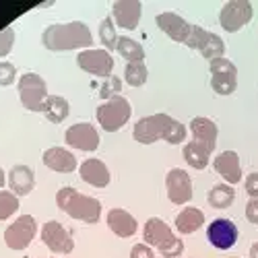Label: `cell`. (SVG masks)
I'll use <instances>...</instances> for the list:
<instances>
[{
    "instance_id": "6da1fadb",
    "label": "cell",
    "mask_w": 258,
    "mask_h": 258,
    "mask_svg": "<svg viewBox=\"0 0 258 258\" xmlns=\"http://www.w3.org/2000/svg\"><path fill=\"white\" fill-rule=\"evenodd\" d=\"M135 141L141 145H151L159 139L167 141L169 145H178L186 139V128L178 120L167 114H153L145 116L135 124Z\"/></svg>"
},
{
    "instance_id": "7a4b0ae2",
    "label": "cell",
    "mask_w": 258,
    "mask_h": 258,
    "mask_svg": "<svg viewBox=\"0 0 258 258\" xmlns=\"http://www.w3.org/2000/svg\"><path fill=\"white\" fill-rule=\"evenodd\" d=\"M41 44L52 52L89 48L93 44V35L89 31V27L85 23H81V21L54 23L44 31V35H41Z\"/></svg>"
},
{
    "instance_id": "3957f363",
    "label": "cell",
    "mask_w": 258,
    "mask_h": 258,
    "mask_svg": "<svg viewBox=\"0 0 258 258\" xmlns=\"http://www.w3.org/2000/svg\"><path fill=\"white\" fill-rule=\"evenodd\" d=\"M56 205L60 211H64L73 219L85 221V223H97L101 215V203L93 197H85L73 186H62L56 192Z\"/></svg>"
},
{
    "instance_id": "277c9868",
    "label": "cell",
    "mask_w": 258,
    "mask_h": 258,
    "mask_svg": "<svg viewBox=\"0 0 258 258\" xmlns=\"http://www.w3.org/2000/svg\"><path fill=\"white\" fill-rule=\"evenodd\" d=\"M143 238H145L147 246L157 248L159 254L165 258H174V256H180L184 252L182 240H178L174 235V231L169 229V225L165 221H161L159 217H151L145 223Z\"/></svg>"
},
{
    "instance_id": "5b68a950",
    "label": "cell",
    "mask_w": 258,
    "mask_h": 258,
    "mask_svg": "<svg viewBox=\"0 0 258 258\" xmlns=\"http://www.w3.org/2000/svg\"><path fill=\"white\" fill-rule=\"evenodd\" d=\"M131 116H133V105L122 95L107 99L97 107V122L101 124L105 133H118L131 120Z\"/></svg>"
},
{
    "instance_id": "8992f818",
    "label": "cell",
    "mask_w": 258,
    "mask_h": 258,
    "mask_svg": "<svg viewBox=\"0 0 258 258\" xmlns=\"http://www.w3.org/2000/svg\"><path fill=\"white\" fill-rule=\"evenodd\" d=\"M19 97L29 112H44V103L48 99L46 81L35 73H25L19 79Z\"/></svg>"
},
{
    "instance_id": "52a82bcc",
    "label": "cell",
    "mask_w": 258,
    "mask_h": 258,
    "mask_svg": "<svg viewBox=\"0 0 258 258\" xmlns=\"http://www.w3.org/2000/svg\"><path fill=\"white\" fill-rule=\"evenodd\" d=\"M211 69V87L219 95H231L238 87V69L227 58H217L209 62Z\"/></svg>"
},
{
    "instance_id": "ba28073f",
    "label": "cell",
    "mask_w": 258,
    "mask_h": 258,
    "mask_svg": "<svg viewBox=\"0 0 258 258\" xmlns=\"http://www.w3.org/2000/svg\"><path fill=\"white\" fill-rule=\"evenodd\" d=\"M252 5L246 3V0H229L221 7V13H219V23L225 31L229 33H235L240 31L246 23H250L252 19Z\"/></svg>"
},
{
    "instance_id": "9c48e42d",
    "label": "cell",
    "mask_w": 258,
    "mask_h": 258,
    "mask_svg": "<svg viewBox=\"0 0 258 258\" xmlns=\"http://www.w3.org/2000/svg\"><path fill=\"white\" fill-rule=\"evenodd\" d=\"M35 231H37L35 219L31 215H21L15 223H11L5 229V244L11 250H25L31 244Z\"/></svg>"
},
{
    "instance_id": "30bf717a",
    "label": "cell",
    "mask_w": 258,
    "mask_h": 258,
    "mask_svg": "<svg viewBox=\"0 0 258 258\" xmlns=\"http://www.w3.org/2000/svg\"><path fill=\"white\" fill-rule=\"evenodd\" d=\"M188 48L199 50V52L203 54V58H207L209 62L225 56L223 39H221L217 33L207 31V29H203V27H199V25H195V33H192V37H190V41H188Z\"/></svg>"
},
{
    "instance_id": "8fae6325",
    "label": "cell",
    "mask_w": 258,
    "mask_h": 258,
    "mask_svg": "<svg viewBox=\"0 0 258 258\" xmlns=\"http://www.w3.org/2000/svg\"><path fill=\"white\" fill-rule=\"evenodd\" d=\"M77 64L89 75L95 77H112L114 71V58L107 50H83L77 56Z\"/></svg>"
},
{
    "instance_id": "7c38bea8",
    "label": "cell",
    "mask_w": 258,
    "mask_h": 258,
    "mask_svg": "<svg viewBox=\"0 0 258 258\" xmlns=\"http://www.w3.org/2000/svg\"><path fill=\"white\" fill-rule=\"evenodd\" d=\"M207 240L217 250H229L235 246V242H238V227H235V223L231 219L217 217L209 223Z\"/></svg>"
},
{
    "instance_id": "4fadbf2b",
    "label": "cell",
    "mask_w": 258,
    "mask_h": 258,
    "mask_svg": "<svg viewBox=\"0 0 258 258\" xmlns=\"http://www.w3.org/2000/svg\"><path fill=\"white\" fill-rule=\"evenodd\" d=\"M155 23H157V27L163 33H167L169 39L178 41V44H186L188 46L192 33H195V25H190L188 21H184L176 13H161V15H157Z\"/></svg>"
},
{
    "instance_id": "5bb4252c",
    "label": "cell",
    "mask_w": 258,
    "mask_h": 258,
    "mask_svg": "<svg viewBox=\"0 0 258 258\" xmlns=\"http://www.w3.org/2000/svg\"><path fill=\"white\" fill-rule=\"evenodd\" d=\"M165 186H167V199L174 205H186L192 201V180L190 174H186L184 169L180 167L169 169Z\"/></svg>"
},
{
    "instance_id": "9a60e30c",
    "label": "cell",
    "mask_w": 258,
    "mask_h": 258,
    "mask_svg": "<svg viewBox=\"0 0 258 258\" xmlns=\"http://www.w3.org/2000/svg\"><path fill=\"white\" fill-rule=\"evenodd\" d=\"M69 147H75L79 151H95L99 147V133L95 131V126L89 122H79L73 124L67 135H64Z\"/></svg>"
},
{
    "instance_id": "2e32d148",
    "label": "cell",
    "mask_w": 258,
    "mask_h": 258,
    "mask_svg": "<svg viewBox=\"0 0 258 258\" xmlns=\"http://www.w3.org/2000/svg\"><path fill=\"white\" fill-rule=\"evenodd\" d=\"M41 240L54 254H71L75 250V240L67 227H62L58 221H48L41 229Z\"/></svg>"
},
{
    "instance_id": "e0dca14e",
    "label": "cell",
    "mask_w": 258,
    "mask_h": 258,
    "mask_svg": "<svg viewBox=\"0 0 258 258\" xmlns=\"http://www.w3.org/2000/svg\"><path fill=\"white\" fill-rule=\"evenodd\" d=\"M213 167L215 171L225 180V184L233 186L242 182V165H240V157L235 151H223L215 157L213 161Z\"/></svg>"
},
{
    "instance_id": "ac0fdd59",
    "label": "cell",
    "mask_w": 258,
    "mask_h": 258,
    "mask_svg": "<svg viewBox=\"0 0 258 258\" xmlns=\"http://www.w3.org/2000/svg\"><path fill=\"white\" fill-rule=\"evenodd\" d=\"M112 17L118 27L133 31L141 21V3L139 0H118L112 7Z\"/></svg>"
},
{
    "instance_id": "d6986e66",
    "label": "cell",
    "mask_w": 258,
    "mask_h": 258,
    "mask_svg": "<svg viewBox=\"0 0 258 258\" xmlns=\"http://www.w3.org/2000/svg\"><path fill=\"white\" fill-rule=\"evenodd\" d=\"M190 131H192V137H195V143L205 147L209 153L215 151V145H217V126H215L213 120H209L205 116L192 118Z\"/></svg>"
},
{
    "instance_id": "ffe728a7",
    "label": "cell",
    "mask_w": 258,
    "mask_h": 258,
    "mask_svg": "<svg viewBox=\"0 0 258 258\" xmlns=\"http://www.w3.org/2000/svg\"><path fill=\"white\" fill-rule=\"evenodd\" d=\"M79 174H81V180L87 182L95 188H105L110 184L112 176H110V169L107 165L101 161V159H87L83 161L81 167H79Z\"/></svg>"
},
{
    "instance_id": "44dd1931",
    "label": "cell",
    "mask_w": 258,
    "mask_h": 258,
    "mask_svg": "<svg viewBox=\"0 0 258 258\" xmlns=\"http://www.w3.org/2000/svg\"><path fill=\"white\" fill-rule=\"evenodd\" d=\"M107 227H110L118 238H131L137 233L139 223L128 211L124 209H112L107 213Z\"/></svg>"
},
{
    "instance_id": "7402d4cb",
    "label": "cell",
    "mask_w": 258,
    "mask_h": 258,
    "mask_svg": "<svg viewBox=\"0 0 258 258\" xmlns=\"http://www.w3.org/2000/svg\"><path fill=\"white\" fill-rule=\"evenodd\" d=\"M44 165L60 174H71L77 169V157L62 147H50L48 151H44Z\"/></svg>"
},
{
    "instance_id": "603a6c76",
    "label": "cell",
    "mask_w": 258,
    "mask_h": 258,
    "mask_svg": "<svg viewBox=\"0 0 258 258\" xmlns=\"http://www.w3.org/2000/svg\"><path fill=\"white\" fill-rule=\"evenodd\" d=\"M9 186L17 197H27L35 186L33 169L27 165H15L9 171Z\"/></svg>"
},
{
    "instance_id": "cb8c5ba5",
    "label": "cell",
    "mask_w": 258,
    "mask_h": 258,
    "mask_svg": "<svg viewBox=\"0 0 258 258\" xmlns=\"http://www.w3.org/2000/svg\"><path fill=\"white\" fill-rule=\"evenodd\" d=\"M203 223H205V215L201 209L195 207H186L176 217V229L180 233H195L203 227Z\"/></svg>"
},
{
    "instance_id": "d4e9b609",
    "label": "cell",
    "mask_w": 258,
    "mask_h": 258,
    "mask_svg": "<svg viewBox=\"0 0 258 258\" xmlns=\"http://www.w3.org/2000/svg\"><path fill=\"white\" fill-rule=\"evenodd\" d=\"M69 112H71V107H69L67 99L60 97V95H48V99L44 103V114L50 122H54V124L64 122L69 116Z\"/></svg>"
},
{
    "instance_id": "484cf974",
    "label": "cell",
    "mask_w": 258,
    "mask_h": 258,
    "mask_svg": "<svg viewBox=\"0 0 258 258\" xmlns=\"http://www.w3.org/2000/svg\"><path fill=\"white\" fill-rule=\"evenodd\" d=\"M233 199H235V192L229 184H215L207 195V201L213 209H227L231 207Z\"/></svg>"
},
{
    "instance_id": "4316f807",
    "label": "cell",
    "mask_w": 258,
    "mask_h": 258,
    "mask_svg": "<svg viewBox=\"0 0 258 258\" xmlns=\"http://www.w3.org/2000/svg\"><path fill=\"white\" fill-rule=\"evenodd\" d=\"M116 50H118V54H120L124 60H128V62H143V60H145V50H143V46L139 44V41H135L133 37H126V35L118 37Z\"/></svg>"
},
{
    "instance_id": "83f0119b",
    "label": "cell",
    "mask_w": 258,
    "mask_h": 258,
    "mask_svg": "<svg viewBox=\"0 0 258 258\" xmlns=\"http://www.w3.org/2000/svg\"><path fill=\"white\" fill-rule=\"evenodd\" d=\"M209 155H211V153L207 151V149L201 147V145L195 143V141H190V143L184 145V159H186V163H188L190 167H195V169L207 167Z\"/></svg>"
},
{
    "instance_id": "f1b7e54d",
    "label": "cell",
    "mask_w": 258,
    "mask_h": 258,
    "mask_svg": "<svg viewBox=\"0 0 258 258\" xmlns=\"http://www.w3.org/2000/svg\"><path fill=\"white\" fill-rule=\"evenodd\" d=\"M147 67L145 62H128L124 69V79L131 87H141V85L147 83Z\"/></svg>"
},
{
    "instance_id": "f546056e",
    "label": "cell",
    "mask_w": 258,
    "mask_h": 258,
    "mask_svg": "<svg viewBox=\"0 0 258 258\" xmlns=\"http://www.w3.org/2000/svg\"><path fill=\"white\" fill-rule=\"evenodd\" d=\"M99 41L107 48V50H116V44H118V35H116V25L110 17H105L99 25Z\"/></svg>"
},
{
    "instance_id": "4dcf8cb0",
    "label": "cell",
    "mask_w": 258,
    "mask_h": 258,
    "mask_svg": "<svg viewBox=\"0 0 258 258\" xmlns=\"http://www.w3.org/2000/svg\"><path fill=\"white\" fill-rule=\"evenodd\" d=\"M17 209H19L17 195H13L9 190H0V221H5L11 215H15Z\"/></svg>"
},
{
    "instance_id": "1f68e13d",
    "label": "cell",
    "mask_w": 258,
    "mask_h": 258,
    "mask_svg": "<svg viewBox=\"0 0 258 258\" xmlns=\"http://www.w3.org/2000/svg\"><path fill=\"white\" fill-rule=\"evenodd\" d=\"M122 89V81L118 77H110V81H105L101 87H99V95L107 101V99H112L118 95V91Z\"/></svg>"
},
{
    "instance_id": "d6a6232c",
    "label": "cell",
    "mask_w": 258,
    "mask_h": 258,
    "mask_svg": "<svg viewBox=\"0 0 258 258\" xmlns=\"http://www.w3.org/2000/svg\"><path fill=\"white\" fill-rule=\"evenodd\" d=\"M15 77H17L15 64L0 62V85H3V87H7V85H13L15 83Z\"/></svg>"
},
{
    "instance_id": "836d02e7",
    "label": "cell",
    "mask_w": 258,
    "mask_h": 258,
    "mask_svg": "<svg viewBox=\"0 0 258 258\" xmlns=\"http://www.w3.org/2000/svg\"><path fill=\"white\" fill-rule=\"evenodd\" d=\"M13 44H15V31L11 27L0 31V56H7L13 50Z\"/></svg>"
},
{
    "instance_id": "e575fe53",
    "label": "cell",
    "mask_w": 258,
    "mask_h": 258,
    "mask_svg": "<svg viewBox=\"0 0 258 258\" xmlns=\"http://www.w3.org/2000/svg\"><path fill=\"white\" fill-rule=\"evenodd\" d=\"M244 186H246V192H248L252 199H258V171H252V174H248Z\"/></svg>"
},
{
    "instance_id": "d590c367",
    "label": "cell",
    "mask_w": 258,
    "mask_h": 258,
    "mask_svg": "<svg viewBox=\"0 0 258 258\" xmlns=\"http://www.w3.org/2000/svg\"><path fill=\"white\" fill-rule=\"evenodd\" d=\"M131 258H155V254L147 244H137L131 250Z\"/></svg>"
},
{
    "instance_id": "8d00e7d4",
    "label": "cell",
    "mask_w": 258,
    "mask_h": 258,
    "mask_svg": "<svg viewBox=\"0 0 258 258\" xmlns=\"http://www.w3.org/2000/svg\"><path fill=\"white\" fill-rule=\"evenodd\" d=\"M246 217L250 223L258 225V199H250L246 205Z\"/></svg>"
},
{
    "instance_id": "74e56055",
    "label": "cell",
    "mask_w": 258,
    "mask_h": 258,
    "mask_svg": "<svg viewBox=\"0 0 258 258\" xmlns=\"http://www.w3.org/2000/svg\"><path fill=\"white\" fill-rule=\"evenodd\" d=\"M248 256H250V258H258V242L250 246V254H248Z\"/></svg>"
},
{
    "instance_id": "f35d334b",
    "label": "cell",
    "mask_w": 258,
    "mask_h": 258,
    "mask_svg": "<svg viewBox=\"0 0 258 258\" xmlns=\"http://www.w3.org/2000/svg\"><path fill=\"white\" fill-rule=\"evenodd\" d=\"M7 184V176H5V171H3V167H0V188H3Z\"/></svg>"
},
{
    "instance_id": "ab89813d",
    "label": "cell",
    "mask_w": 258,
    "mask_h": 258,
    "mask_svg": "<svg viewBox=\"0 0 258 258\" xmlns=\"http://www.w3.org/2000/svg\"><path fill=\"white\" fill-rule=\"evenodd\" d=\"M231 258H233V256H231Z\"/></svg>"
}]
</instances>
